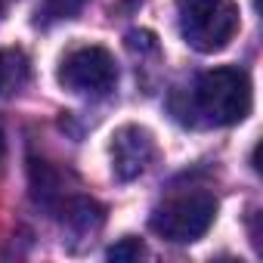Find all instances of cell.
I'll return each mask as SVG.
<instances>
[{
  "mask_svg": "<svg viewBox=\"0 0 263 263\" xmlns=\"http://www.w3.org/2000/svg\"><path fill=\"white\" fill-rule=\"evenodd\" d=\"M254 102L251 78L245 68L223 65L214 71H204L192 90L177 93L171 99V111L177 121L192 127H229L248 118Z\"/></svg>",
  "mask_w": 263,
  "mask_h": 263,
  "instance_id": "obj_1",
  "label": "cell"
},
{
  "mask_svg": "<svg viewBox=\"0 0 263 263\" xmlns=\"http://www.w3.org/2000/svg\"><path fill=\"white\" fill-rule=\"evenodd\" d=\"M183 41L198 53H220L238 31L235 0H177Z\"/></svg>",
  "mask_w": 263,
  "mask_h": 263,
  "instance_id": "obj_2",
  "label": "cell"
},
{
  "mask_svg": "<svg viewBox=\"0 0 263 263\" xmlns=\"http://www.w3.org/2000/svg\"><path fill=\"white\" fill-rule=\"evenodd\" d=\"M214 217H217V198L204 189H195V192H180L164 204H158L149 223L161 238L189 245L198 241L214 226Z\"/></svg>",
  "mask_w": 263,
  "mask_h": 263,
  "instance_id": "obj_3",
  "label": "cell"
},
{
  "mask_svg": "<svg viewBox=\"0 0 263 263\" xmlns=\"http://www.w3.org/2000/svg\"><path fill=\"white\" fill-rule=\"evenodd\" d=\"M56 78L71 93L102 96V93H108L115 87L118 65H115V56L105 47H78L62 59Z\"/></svg>",
  "mask_w": 263,
  "mask_h": 263,
  "instance_id": "obj_4",
  "label": "cell"
},
{
  "mask_svg": "<svg viewBox=\"0 0 263 263\" xmlns=\"http://www.w3.org/2000/svg\"><path fill=\"white\" fill-rule=\"evenodd\" d=\"M155 161V140L146 127L124 124L111 134V171L118 180H137Z\"/></svg>",
  "mask_w": 263,
  "mask_h": 263,
  "instance_id": "obj_5",
  "label": "cell"
},
{
  "mask_svg": "<svg viewBox=\"0 0 263 263\" xmlns=\"http://www.w3.org/2000/svg\"><path fill=\"white\" fill-rule=\"evenodd\" d=\"M62 220L81 232H93L102 226V208L93 198H71L62 208Z\"/></svg>",
  "mask_w": 263,
  "mask_h": 263,
  "instance_id": "obj_6",
  "label": "cell"
},
{
  "mask_svg": "<svg viewBox=\"0 0 263 263\" xmlns=\"http://www.w3.org/2000/svg\"><path fill=\"white\" fill-rule=\"evenodd\" d=\"M31 189L37 195V201L50 204L53 198H59V174L47 164V161H31Z\"/></svg>",
  "mask_w": 263,
  "mask_h": 263,
  "instance_id": "obj_7",
  "label": "cell"
},
{
  "mask_svg": "<svg viewBox=\"0 0 263 263\" xmlns=\"http://www.w3.org/2000/svg\"><path fill=\"white\" fill-rule=\"evenodd\" d=\"M87 0H44L37 7V25H53V22H65V19H74L81 10H84Z\"/></svg>",
  "mask_w": 263,
  "mask_h": 263,
  "instance_id": "obj_8",
  "label": "cell"
},
{
  "mask_svg": "<svg viewBox=\"0 0 263 263\" xmlns=\"http://www.w3.org/2000/svg\"><path fill=\"white\" fill-rule=\"evenodd\" d=\"M143 254H146V248H143V241L134 238V235H127V238H121V241H115V245L108 248V260H115V263H130V260H137V257H143Z\"/></svg>",
  "mask_w": 263,
  "mask_h": 263,
  "instance_id": "obj_9",
  "label": "cell"
},
{
  "mask_svg": "<svg viewBox=\"0 0 263 263\" xmlns=\"http://www.w3.org/2000/svg\"><path fill=\"white\" fill-rule=\"evenodd\" d=\"M7 155V137H4V127H0V161H4Z\"/></svg>",
  "mask_w": 263,
  "mask_h": 263,
  "instance_id": "obj_10",
  "label": "cell"
},
{
  "mask_svg": "<svg viewBox=\"0 0 263 263\" xmlns=\"http://www.w3.org/2000/svg\"><path fill=\"white\" fill-rule=\"evenodd\" d=\"M4 81H7V62H4V53H0V87H4Z\"/></svg>",
  "mask_w": 263,
  "mask_h": 263,
  "instance_id": "obj_11",
  "label": "cell"
}]
</instances>
